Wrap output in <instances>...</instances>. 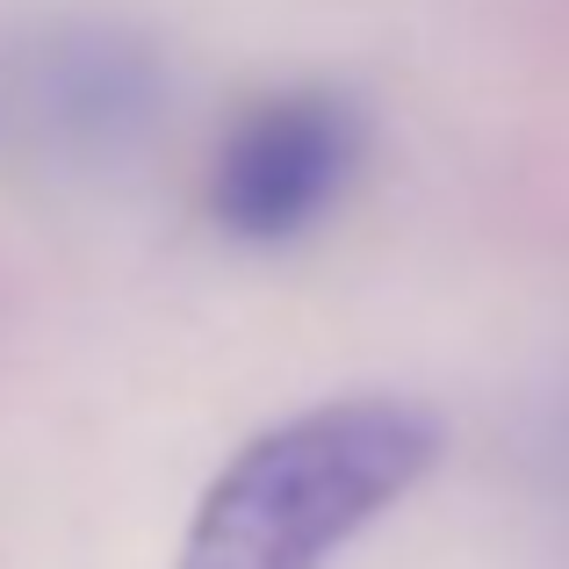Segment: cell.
Segmentation results:
<instances>
[{"mask_svg": "<svg viewBox=\"0 0 569 569\" xmlns=\"http://www.w3.org/2000/svg\"><path fill=\"white\" fill-rule=\"evenodd\" d=\"M361 159V116L325 87L267 94L231 123L209 167V217L246 246H281L310 231Z\"/></svg>", "mask_w": 569, "mask_h": 569, "instance_id": "7a4b0ae2", "label": "cell"}, {"mask_svg": "<svg viewBox=\"0 0 569 569\" xmlns=\"http://www.w3.org/2000/svg\"><path fill=\"white\" fill-rule=\"evenodd\" d=\"M440 461V426L403 397H339L252 432L188 519L173 569H325Z\"/></svg>", "mask_w": 569, "mask_h": 569, "instance_id": "6da1fadb", "label": "cell"}]
</instances>
